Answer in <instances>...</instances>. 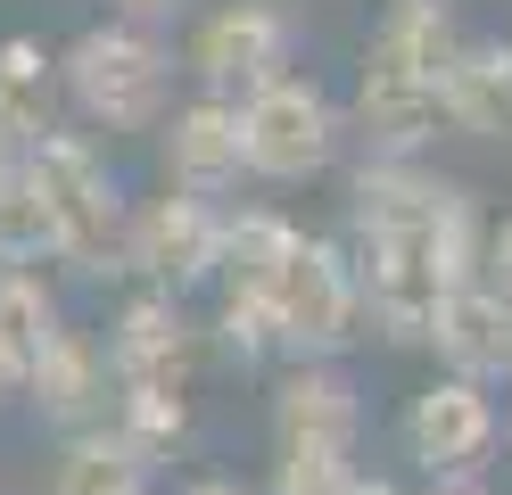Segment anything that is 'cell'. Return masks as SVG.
Listing matches in <instances>:
<instances>
[{"label":"cell","mask_w":512,"mask_h":495,"mask_svg":"<svg viewBox=\"0 0 512 495\" xmlns=\"http://www.w3.org/2000/svg\"><path fill=\"white\" fill-rule=\"evenodd\" d=\"M364 438V396L331 355H290L273 380V446H347Z\"/></svg>","instance_id":"8fae6325"},{"label":"cell","mask_w":512,"mask_h":495,"mask_svg":"<svg viewBox=\"0 0 512 495\" xmlns=\"http://www.w3.org/2000/svg\"><path fill=\"white\" fill-rule=\"evenodd\" d=\"M25 405H34L50 429L108 421V405H116V363H108V339H100V330L58 322L50 339L25 355Z\"/></svg>","instance_id":"30bf717a"},{"label":"cell","mask_w":512,"mask_h":495,"mask_svg":"<svg viewBox=\"0 0 512 495\" xmlns=\"http://www.w3.org/2000/svg\"><path fill=\"white\" fill-rule=\"evenodd\" d=\"M124 273L149 289H199L223 273V198L166 182V198H141L124 223Z\"/></svg>","instance_id":"8992f818"},{"label":"cell","mask_w":512,"mask_h":495,"mask_svg":"<svg viewBox=\"0 0 512 495\" xmlns=\"http://www.w3.org/2000/svg\"><path fill=\"white\" fill-rule=\"evenodd\" d=\"M273 9H298V0H273Z\"/></svg>","instance_id":"4dcf8cb0"},{"label":"cell","mask_w":512,"mask_h":495,"mask_svg":"<svg viewBox=\"0 0 512 495\" xmlns=\"http://www.w3.org/2000/svg\"><path fill=\"white\" fill-rule=\"evenodd\" d=\"M273 306H281V330H290V355H339L372 339L364 330V289H356V264H347L339 240H306L273 281Z\"/></svg>","instance_id":"ba28073f"},{"label":"cell","mask_w":512,"mask_h":495,"mask_svg":"<svg viewBox=\"0 0 512 495\" xmlns=\"http://www.w3.org/2000/svg\"><path fill=\"white\" fill-rule=\"evenodd\" d=\"M9 396H25V347L0 330V405H9Z\"/></svg>","instance_id":"d4e9b609"},{"label":"cell","mask_w":512,"mask_h":495,"mask_svg":"<svg viewBox=\"0 0 512 495\" xmlns=\"http://www.w3.org/2000/svg\"><path fill=\"white\" fill-rule=\"evenodd\" d=\"M0 264H58V215L25 165L0 182Z\"/></svg>","instance_id":"d6986e66"},{"label":"cell","mask_w":512,"mask_h":495,"mask_svg":"<svg viewBox=\"0 0 512 495\" xmlns=\"http://www.w3.org/2000/svg\"><path fill=\"white\" fill-rule=\"evenodd\" d=\"M108 421H116L149 462H166V454L190 438V388H116Z\"/></svg>","instance_id":"ffe728a7"},{"label":"cell","mask_w":512,"mask_h":495,"mask_svg":"<svg viewBox=\"0 0 512 495\" xmlns=\"http://www.w3.org/2000/svg\"><path fill=\"white\" fill-rule=\"evenodd\" d=\"M405 454L422 471H488L496 446H504V405H496V380H471V372H438L422 396L405 405L397 421Z\"/></svg>","instance_id":"52a82bcc"},{"label":"cell","mask_w":512,"mask_h":495,"mask_svg":"<svg viewBox=\"0 0 512 495\" xmlns=\"http://www.w3.org/2000/svg\"><path fill=\"white\" fill-rule=\"evenodd\" d=\"M157 157H166V182L182 190H240L248 174V149H240V99H223V91H199L190 108H174L166 124H157Z\"/></svg>","instance_id":"7c38bea8"},{"label":"cell","mask_w":512,"mask_h":495,"mask_svg":"<svg viewBox=\"0 0 512 495\" xmlns=\"http://www.w3.org/2000/svg\"><path fill=\"white\" fill-rule=\"evenodd\" d=\"M58 322H67V314H58V289H50L42 264H0V330L34 355Z\"/></svg>","instance_id":"44dd1931"},{"label":"cell","mask_w":512,"mask_h":495,"mask_svg":"<svg viewBox=\"0 0 512 495\" xmlns=\"http://www.w3.org/2000/svg\"><path fill=\"white\" fill-rule=\"evenodd\" d=\"M422 495H496V487L479 479V471H438V479H430Z\"/></svg>","instance_id":"484cf974"},{"label":"cell","mask_w":512,"mask_h":495,"mask_svg":"<svg viewBox=\"0 0 512 495\" xmlns=\"http://www.w3.org/2000/svg\"><path fill=\"white\" fill-rule=\"evenodd\" d=\"M199 347H207V330L182 314V289H141L108 322L116 388H190L199 380Z\"/></svg>","instance_id":"9c48e42d"},{"label":"cell","mask_w":512,"mask_h":495,"mask_svg":"<svg viewBox=\"0 0 512 495\" xmlns=\"http://www.w3.org/2000/svg\"><path fill=\"white\" fill-rule=\"evenodd\" d=\"M141 495H149V487H141Z\"/></svg>","instance_id":"1f68e13d"},{"label":"cell","mask_w":512,"mask_h":495,"mask_svg":"<svg viewBox=\"0 0 512 495\" xmlns=\"http://www.w3.org/2000/svg\"><path fill=\"white\" fill-rule=\"evenodd\" d=\"M141 487H149V454L124 438L116 421L67 429L58 471H50V495H141Z\"/></svg>","instance_id":"2e32d148"},{"label":"cell","mask_w":512,"mask_h":495,"mask_svg":"<svg viewBox=\"0 0 512 495\" xmlns=\"http://www.w3.org/2000/svg\"><path fill=\"white\" fill-rule=\"evenodd\" d=\"M298 248H306V231L281 207H223V273H215V289H273Z\"/></svg>","instance_id":"e0dca14e"},{"label":"cell","mask_w":512,"mask_h":495,"mask_svg":"<svg viewBox=\"0 0 512 495\" xmlns=\"http://www.w3.org/2000/svg\"><path fill=\"white\" fill-rule=\"evenodd\" d=\"M438 116H446V132H463V141L512 132V42L504 33H463L455 42V58H446V75H438Z\"/></svg>","instance_id":"5bb4252c"},{"label":"cell","mask_w":512,"mask_h":495,"mask_svg":"<svg viewBox=\"0 0 512 495\" xmlns=\"http://www.w3.org/2000/svg\"><path fill=\"white\" fill-rule=\"evenodd\" d=\"M504 388H512V380H504ZM504 446H512V396H504Z\"/></svg>","instance_id":"f546056e"},{"label":"cell","mask_w":512,"mask_h":495,"mask_svg":"<svg viewBox=\"0 0 512 495\" xmlns=\"http://www.w3.org/2000/svg\"><path fill=\"white\" fill-rule=\"evenodd\" d=\"M356 454L347 446H273V487L265 495H356Z\"/></svg>","instance_id":"7402d4cb"},{"label":"cell","mask_w":512,"mask_h":495,"mask_svg":"<svg viewBox=\"0 0 512 495\" xmlns=\"http://www.w3.org/2000/svg\"><path fill=\"white\" fill-rule=\"evenodd\" d=\"M339 141H347V108L314 75H298V66L240 99V149H248L256 182H314V174H331Z\"/></svg>","instance_id":"277c9868"},{"label":"cell","mask_w":512,"mask_h":495,"mask_svg":"<svg viewBox=\"0 0 512 495\" xmlns=\"http://www.w3.org/2000/svg\"><path fill=\"white\" fill-rule=\"evenodd\" d=\"M455 42L463 33L446 17V0H389V17L372 25L356 58V99H347V132L364 141V157H422L446 132L438 75Z\"/></svg>","instance_id":"6da1fadb"},{"label":"cell","mask_w":512,"mask_h":495,"mask_svg":"<svg viewBox=\"0 0 512 495\" xmlns=\"http://www.w3.org/2000/svg\"><path fill=\"white\" fill-rule=\"evenodd\" d=\"M58 58L34 42V33H0V149H34L58 124Z\"/></svg>","instance_id":"9a60e30c"},{"label":"cell","mask_w":512,"mask_h":495,"mask_svg":"<svg viewBox=\"0 0 512 495\" xmlns=\"http://www.w3.org/2000/svg\"><path fill=\"white\" fill-rule=\"evenodd\" d=\"M215 347L232 363H290V330H281L273 289H215Z\"/></svg>","instance_id":"ac0fdd59"},{"label":"cell","mask_w":512,"mask_h":495,"mask_svg":"<svg viewBox=\"0 0 512 495\" xmlns=\"http://www.w3.org/2000/svg\"><path fill=\"white\" fill-rule=\"evenodd\" d=\"M174 75H182V58L166 33H149V25H83L67 50H58V91H67V108L83 124H100V132H157L174 116Z\"/></svg>","instance_id":"7a4b0ae2"},{"label":"cell","mask_w":512,"mask_h":495,"mask_svg":"<svg viewBox=\"0 0 512 495\" xmlns=\"http://www.w3.org/2000/svg\"><path fill=\"white\" fill-rule=\"evenodd\" d=\"M488 281L512 297V215H496V223H488Z\"/></svg>","instance_id":"cb8c5ba5"},{"label":"cell","mask_w":512,"mask_h":495,"mask_svg":"<svg viewBox=\"0 0 512 495\" xmlns=\"http://www.w3.org/2000/svg\"><path fill=\"white\" fill-rule=\"evenodd\" d=\"M25 174L42 182L50 215H58V264H75V273H124V223H133V207H124L100 141L50 124L25 149Z\"/></svg>","instance_id":"3957f363"},{"label":"cell","mask_w":512,"mask_h":495,"mask_svg":"<svg viewBox=\"0 0 512 495\" xmlns=\"http://www.w3.org/2000/svg\"><path fill=\"white\" fill-rule=\"evenodd\" d=\"M17 165H25V157H17V149H0V182H9V174H17Z\"/></svg>","instance_id":"f1b7e54d"},{"label":"cell","mask_w":512,"mask_h":495,"mask_svg":"<svg viewBox=\"0 0 512 495\" xmlns=\"http://www.w3.org/2000/svg\"><path fill=\"white\" fill-rule=\"evenodd\" d=\"M356 495H405L397 479H356Z\"/></svg>","instance_id":"83f0119b"},{"label":"cell","mask_w":512,"mask_h":495,"mask_svg":"<svg viewBox=\"0 0 512 495\" xmlns=\"http://www.w3.org/2000/svg\"><path fill=\"white\" fill-rule=\"evenodd\" d=\"M182 495H248V487H232V479H199V487H182Z\"/></svg>","instance_id":"4316f807"},{"label":"cell","mask_w":512,"mask_h":495,"mask_svg":"<svg viewBox=\"0 0 512 495\" xmlns=\"http://www.w3.org/2000/svg\"><path fill=\"white\" fill-rule=\"evenodd\" d=\"M446 372H471V380H512V297L496 281H463L438 297L430 314V339H422Z\"/></svg>","instance_id":"4fadbf2b"},{"label":"cell","mask_w":512,"mask_h":495,"mask_svg":"<svg viewBox=\"0 0 512 495\" xmlns=\"http://www.w3.org/2000/svg\"><path fill=\"white\" fill-rule=\"evenodd\" d=\"M290 66H298V25H290V9H273V0H215V9L190 17L182 75H199L223 99H248L256 83L290 75Z\"/></svg>","instance_id":"5b68a950"},{"label":"cell","mask_w":512,"mask_h":495,"mask_svg":"<svg viewBox=\"0 0 512 495\" xmlns=\"http://www.w3.org/2000/svg\"><path fill=\"white\" fill-rule=\"evenodd\" d=\"M182 9H190V0H108V17H124V25H149V33L182 25Z\"/></svg>","instance_id":"603a6c76"}]
</instances>
